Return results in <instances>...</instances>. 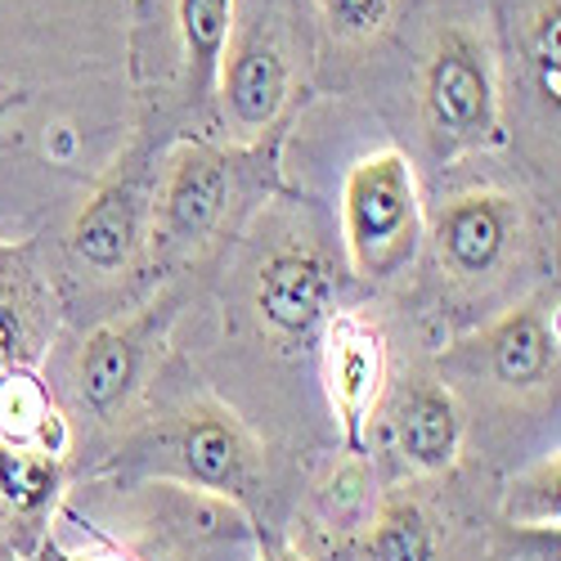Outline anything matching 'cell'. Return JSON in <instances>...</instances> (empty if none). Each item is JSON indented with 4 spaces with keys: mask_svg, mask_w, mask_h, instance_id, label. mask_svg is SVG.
I'll use <instances>...</instances> for the list:
<instances>
[{
    "mask_svg": "<svg viewBox=\"0 0 561 561\" xmlns=\"http://www.w3.org/2000/svg\"><path fill=\"white\" fill-rule=\"evenodd\" d=\"M145 368V323H108L77 359V391L95 413H117Z\"/></svg>",
    "mask_w": 561,
    "mask_h": 561,
    "instance_id": "7c38bea8",
    "label": "cell"
},
{
    "mask_svg": "<svg viewBox=\"0 0 561 561\" xmlns=\"http://www.w3.org/2000/svg\"><path fill=\"white\" fill-rule=\"evenodd\" d=\"M55 490H59V462L50 454L0 445V499L14 512L36 517V512L50 507Z\"/></svg>",
    "mask_w": 561,
    "mask_h": 561,
    "instance_id": "2e32d148",
    "label": "cell"
},
{
    "mask_svg": "<svg viewBox=\"0 0 561 561\" xmlns=\"http://www.w3.org/2000/svg\"><path fill=\"white\" fill-rule=\"evenodd\" d=\"M423 135L432 158L472 153L499 135V85L481 36L445 27L423 68Z\"/></svg>",
    "mask_w": 561,
    "mask_h": 561,
    "instance_id": "7a4b0ae2",
    "label": "cell"
},
{
    "mask_svg": "<svg viewBox=\"0 0 561 561\" xmlns=\"http://www.w3.org/2000/svg\"><path fill=\"white\" fill-rule=\"evenodd\" d=\"M229 203V167L207 145H184L167 162V180L158 194V225L171 243H198L216 229Z\"/></svg>",
    "mask_w": 561,
    "mask_h": 561,
    "instance_id": "ba28073f",
    "label": "cell"
},
{
    "mask_svg": "<svg viewBox=\"0 0 561 561\" xmlns=\"http://www.w3.org/2000/svg\"><path fill=\"white\" fill-rule=\"evenodd\" d=\"M139 233H145V194H139L135 175H113L100 184L72 225V252L100 274H117L130 265Z\"/></svg>",
    "mask_w": 561,
    "mask_h": 561,
    "instance_id": "9c48e42d",
    "label": "cell"
},
{
    "mask_svg": "<svg viewBox=\"0 0 561 561\" xmlns=\"http://www.w3.org/2000/svg\"><path fill=\"white\" fill-rule=\"evenodd\" d=\"M477 351L485 355L490 378L503 391H539L557 373V329H552L548 310L535 301L503 314L477 342Z\"/></svg>",
    "mask_w": 561,
    "mask_h": 561,
    "instance_id": "30bf717a",
    "label": "cell"
},
{
    "mask_svg": "<svg viewBox=\"0 0 561 561\" xmlns=\"http://www.w3.org/2000/svg\"><path fill=\"white\" fill-rule=\"evenodd\" d=\"M396 445L417 472H445L462 445V413L449 387L432 378H413L396 404Z\"/></svg>",
    "mask_w": 561,
    "mask_h": 561,
    "instance_id": "8fae6325",
    "label": "cell"
},
{
    "mask_svg": "<svg viewBox=\"0 0 561 561\" xmlns=\"http://www.w3.org/2000/svg\"><path fill=\"white\" fill-rule=\"evenodd\" d=\"M64 561H130V557H122V552H100V557H90V552H85V557H81V552H68Z\"/></svg>",
    "mask_w": 561,
    "mask_h": 561,
    "instance_id": "44dd1931",
    "label": "cell"
},
{
    "mask_svg": "<svg viewBox=\"0 0 561 561\" xmlns=\"http://www.w3.org/2000/svg\"><path fill=\"white\" fill-rule=\"evenodd\" d=\"M0 445L36 449V454H50V458H59L68 445L64 417L55 413L41 378L23 364H14L5 378H0Z\"/></svg>",
    "mask_w": 561,
    "mask_h": 561,
    "instance_id": "4fadbf2b",
    "label": "cell"
},
{
    "mask_svg": "<svg viewBox=\"0 0 561 561\" xmlns=\"http://www.w3.org/2000/svg\"><path fill=\"white\" fill-rule=\"evenodd\" d=\"M530 64H535V77H539V90L543 100L557 108V95H561V45H557V0L539 10L535 19V32H530Z\"/></svg>",
    "mask_w": 561,
    "mask_h": 561,
    "instance_id": "ac0fdd59",
    "label": "cell"
},
{
    "mask_svg": "<svg viewBox=\"0 0 561 561\" xmlns=\"http://www.w3.org/2000/svg\"><path fill=\"white\" fill-rule=\"evenodd\" d=\"M329 301H333V278L319 252L284 248L261 265L256 314L274 337H284V342L310 337L319 329V319L329 314Z\"/></svg>",
    "mask_w": 561,
    "mask_h": 561,
    "instance_id": "52a82bcc",
    "label": "cell"
},
{
    "mask_svg": "<svg viewBox=\"0 0 561 561\" xmlns=\"http://www.w3.org/2000/svg\"><path fill=\"white\" fill-rule=\"evenodd\" d=\"M323 23L342 41H368L378 36L391 19V0H319Z\"/></svg>",
    "mask_w": 561,
    "mask_h": 561,
    "instance_id": "e0dca14e",
    "label": "cell"
},
{
    "mask_svg": "<svg viewBox=\"0 0 561 561\" xmlns=\"http://www.w3.org/2000/svg\"><path fill=\"white\" fill-rule=\"evenodd\" d=\"M329 404L337 413V427L351 454H364V432L373 423V409H378L382 391H387V342L359 314H337L329 329Z\"/></svg>",
    "mask_w": 561,
    "mask_h": 561,
    "instance_id": "5b68a950",
    "label": "cell"
},
{
    "mask_svg": "<svg viewBox=\"0 0 561 561\" xmlns=\"http://www.w3.org/2000/svg\"><path fill=\"white\" fill-rule=\"evenodd\" d=\"M14 346H19V319L10 314L5 301H0V378L14 368Z\"/></svg>",
    "mask_w": 561,
    "mask_h": 561,
    "instance_id": "d6986e66",
    "label": "cell"
},
{
    "mask_svg": "<svg viewBox=\"0 0 561 561\" xmlns=\"http://www.w3.org/2000/svg\"><path fill=\"white\" fill-rule=\"evenodd\" d=\"M517 229H522V207L507 194H462L449 198L436 211L432 239H436V256L454 278L467 284H481L494 270H503V261L517 248Z\"/></svg>",
    "mask_w": 561,
    "mask_h": 561,
    "instance_id": "277c9868",
    "label": "cell"
},
{
    "mask_svg": "<svg viewBox=\"0 0 561 561\" xmlns=\"http://www.w3.org/2000/svg\"><path fill=\"white\" fill-rule=\"evenodd\" d=\"M175 27L184 50V77H190V95L203 100L216 85L220 59L233 36V0H175Z\"/></svg>",
    "mask_w": 561,
    "mask_h": 561,
    "instance_id": "5bb4252c",
    "label": "cell"
},
{
    "mask_svg": "<svg viewBox=\"0 0 561 561\" xmlns=\"http://www.w3.org/2000/svg\"><path fill=\"white\" fill-rule=\"evenodd\" d=\"M261 561H310V557H301L297 548H278V543H270V548H261Z\"/></svg>",
    "mask_w": 561,
    "mask_h": 561,
    "instance_id": "ffe728a7",
    "label": "cell"
},
{
    "mask_svg": "<svg viewBox=\"0 0 561 561\" xmlns=\"http://www.w3.org/2000/svg\"><path fill=\"white\" fill-rule=\"evenodd\" d=\"M216 85L225 122L243 135H261L288 100V59L270 32L252 27L243 36H229Z\"/></svg>",
    "mask_w": 561,
    "mask_h": 561,
    "instance_id": "8992f818",
    "label": "cell"
},
{
    "mask_svg": "<svg viewBox=\"0 0 561 561\" xmlns=\"http://www.w3.org/2000/svg\"><path fill=\"white\" fill-rule=\"evenodd\" d=\"M342 239L359 278H396L423 248V198L400 149L368 153L342 184Z\"/></svg>",
    "mask_w": 561,
    "mask_h": 561,
    "instance_id": "6da1fadb",
    "label": "cell"
},
{
    "mask_svg": "<svg viewBox=\"0 0 561 561\" xmlns=\"http://www.w3.org/2000/svg\"><path fill=\"white\" fill-rule=\"evenodd\" d=\"M162 445H167V458L180 467V477L203 485L207 494H220L233 503H248L256 494V472H261L256 445L233 413L211 404L180 413L171 432L162 436Z\"/></svg>",
    "mask_w": 561,
    "mask_h": 561,
    "instance_id": "3957f363",
    "label": "cell"
},
{
    "mask_svg": "<svg viewBox=\"0 0 561 561\" xmlns=\"http://www.w3.org/2000/svg\"><path fill=\"white\" fill-rule=\"evenodd\" d=\"M364 561H436V530L417 503H387L364 539Z\"/></svg>",
    "mask_w": 561,
    "mask_h": 561,
    "instance_id": "9a60e30c",
    "label": "cell"
}]
</instances>
